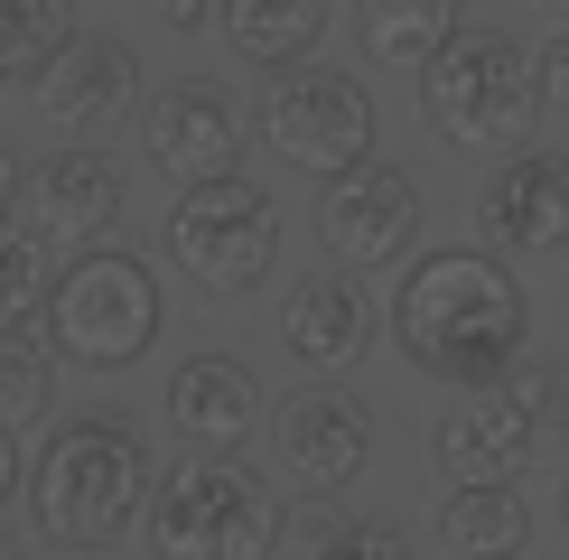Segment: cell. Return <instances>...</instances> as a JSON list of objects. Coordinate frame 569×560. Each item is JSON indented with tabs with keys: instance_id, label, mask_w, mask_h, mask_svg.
Listing matches in <instances>:
<instances>
[{
	"instance_id": "obj_1",
	"label": "cell",
	"mask_w": 569,
	"mask_h": 560,
	"mask_svg": "<svg viewBox=\"0 0 569 560\" xmlns=\"http://www.w3.org/2000/svg\"><path fill=\"white\" fill-rule=\"evenodd\" d=\"M392 346L448 392L513 383L532 364V290L495 243H430L392 280Z\"/></svg>"
},
{
	"instance_id": "obj_2",
	"label": "cell",
	"mask_w": 569,
	"mask_h": 560,
	"mask_svg": "<svg viewBox=\"0 0 569 560\" xmlns=\"http://www.w3.org/2000/svg\"><path fill=\"white\" fill-rule=\"evenodd\" d=\"M150 496H159L150 449H140V430L122 411L66 420L29 467V523L47 551H112L150 513Z\"/></svg>"
},
{
	"instance_id": "obj_3",
	"label": "cell",
	"mask_w": 569,
	"mask_h": 560,
	"mask_svg": "<svg viewBox=\"0 0 569 560\" xmlns=\"http://www.w3.org/2000/svg\"><path fill=\"white\" fill-rule=\"evenodd\" d=\"M38 327L76 373H131L159 346V327H169V290H159V271L140 262V252L93 243V252H76V262L57 271Z\"/></svg>"
},
{
	"instance_id": "obj_4",
	"label": "cell",
	"mask_w": 569,
	"mask_h": 560,
	"mask_svg": "<svg viewBox=\"0 0 569 560\" xmlns=\"http://www.w3.org/2000/svg\"><path fill=\"white\" fill-rule=\"evenodd\" d=\"M150 551L159 560H271L280 551V496L243 458H178L150 496Z\"/></svg>"
},
{
	"instance_id": "obj_5",
	"label": "cell",
	"mask_w": 569,
	"mask_h": 560,
	"mask_svg": "<svg viewBox=\"0 0 569 560\" xmlns=\"http://www.w3.org/2000/svg\"><path fill=\"white\" fill-rule=\"evenodd\" d=\"M420 112H430V131L458 140V150H495V140L532 131L541 57H523V38H505V29H458L430 66H420Z\"/></svg>"
},
{
	"instance_id": "obj_6",
	"label": "cell",
	"mask_w": 569,
	"mask_h": 560,
	"mask_svg": "<svg viewBox=\"0 0 569 560\" xmlns=\"http://www.w3.org/2000/svg\"><path fill=\"white\" fill-rule=\"evenodd\" d=\"M169 262L197 280L206 299H252L262 280L280 271V197L262 178H206V187H178L169 206Z\"/></svg>"
},
{
	"instance_id": "obj_7",
	"label": "cell",
	"mask_w": 569,
	"mask_h": 560,
	"mask_svg": "<svg viewBox=\"0 0 569 560\" xmlns=\"http://www.w3.org/2000/svg\"><path fill=\"white\" fill-rule=\"evenodd\" d=\"M373 131H383V112H373L365 76H346V66H290V76H271L262 140H271L280 169H299V178L327 187V178L365 169V159H383Z\"/></svg>"
},
{
	"instance_id": "obj_8",
	"label": "cell",
	"mask_w": 569,
	"mask_h": 560,
	"mask_svg": "<svg viewBox=\"0 0 569 560\" xmlns=\"http://www.w3.org/2000/svg\"><path fill=\"white\" fill-rule=\"evenodd\" d=\"M318 233H327V252H337L346 271H392V262H411V243H420V178L401 169V159H365V169L327 178Z\"/></svg>"
},
{
	"instance_id": "obj_9",
	"label": "cell",
	"mask_w": 569,
	"mask_h": 560,
	"mask_svg": "<svg viewBox=\"0 0 569 560\" xmlns=\"http://www.w3.org/2000/svg\"><path fill=\"white\" fill-rule=\"evenodd\" d=\"M532 458H541V411H532L523 373H513V383H486V392H458V402L439 411V430H430L439 486H467V477H523Z\"/></svg>"
},
{
	"instance_id": "obj_10",
	"label": "cell",
	"mask_w": 569,
	"mask_h": 560,
	"mask_svg": "<svg viewBox=\"0 0 569 560\" xmlns=\"http://www.w3.org/2000/svg\"><path fill=\"white\" fill-rule=\"evenodd\" d=\"M150 169L169 187H206V178H233L243 169V103L206 76H178L150 93Z\"/></svg>"
},
{
	"instance_id": "obj_11",
	"label": "cell",
	"mask_w": 569,
	"mask_h": 560,
	"mask_svg": "<svg viewBox=\"0 0 569 560\" xmlns=\"http://www.w3.org/2000/svg\"><path fill=\"white\" fill-rule=\"evenodd\" d=\"M19 224H38L57 252H93L122 224V169H112L93 140H66V150L29 159V178H19Z\"/></svg>"
},
{
	"instance_id": "obj_12",
	"label": "cell",
	"mask_w": 569,
	"mask_h": 560,
	"mask_svg": "<svg viewBox=\"0 0 569 560\" xmlns=\"http://www.w3.org/2000/svg\"><path fill=\"white\" fill-rule=\"evenodd\" d=\"M271 458L299 496H346L373 467V420L346 402V392H290L271 411Z\"/></svg>"
},
{
	"instance_id": "obj_13",
	"label": "cell",
	"mask_w": 569,
	"mask_h": 560,
	"mask_svg": "<svg viewBox=\"0 0 569 560\" xmlns=\"http://www.w3.org/2000/svg\"><path fill=\"white\" fill-rule=\"evenodd\" d=\"M477 224L505 262H551L569 252V150H523L486 178Z\"/></svg>"
},
{
	"instance_id": "obj_14",
	"label": "cell",
	"mask_w": 569,
	"mask_h": 560,
	"mask_svg": "<svg viewBox=\"0 0 569 560\" xmlns=\"http://www.w3.org/2000/svg\"><path fill=\"white\" fill-rule=\"evenodd\" d=\"M169 430H178L197 458H243L252 439L271 430V402H262V383H252V364H233V356H187V364L169 373Z\"/></svg>"
},
{
	"instance_id": "obj_15",
	"label": "cell",
	"mask_w": 569,
	"mask_h": 560,
	"mask_svg": "<svg viewBox=\"0 0 569 560\" xmlns=\"http://www.w3.org/2000/svg\"><path fill=\"white\" fill-rule=\"evenodd\" d=\"M29 93L47 112V131H112L131 112V47L112 29H76L57 57H47V76Z\"/></svg>"
},
{
	"instance_id": "obj_16",
	"label": "cell",
	"mask_w": 569,
	"mask_h": 560,
	"mask_svg": "<svg viewBox=\"0 0 569 560\" xmlns=\"http://www.w3.org/2000/svg\"><path fill=\"white\" fill-rule=\"evenodd\" d=\"M271 337H280V356L299 373H346L365 356V290L346 271H299L290 299H280V318H271Z\"/></svg>"
},
{
	"instance_id": "obj_17",
	"label": "cell",
	"mask_w": 569,
	"mask_h": 560,
	"mask_svg": "<svg viewBox=\"0 0 569 560\" xmlns=\"http://www.w3.org/2000/svg\"><path fill=\"white\" fill-rule=\"evenodd\" d=\"M439 542L458 560H523L532 542V504L513 477H467V486H439Z\"/></svg>"
},
{
	"instance_id": "obj_18",
	"label": "cell",
	"mask_w": 569,
	"mask_h": 560,
	"mask_svg": "<svg viewBox=\"0 0 569 560\" xmlns=\"http://www.w3.org/2000/svg\"><path fill=\"white\" fill-rule=\"evenodd\" d=\"M224 38L243 66H262V76H290V66L318 57L327 38V0H224Z\"/></svg>"
},
{
	"instance_id": "obj_19",
	"label": "cell",
	"mask_w": 569,
	"mask_h": 560,
	"mask_svg": "<svg viewBox=\"0 0 569 560\" xmlns=\"http://www.w3.org/2000/svg\"><path fill=\"white\" fill-rule=\"evenodd\" d=\"M467 29L458 0H355V47H365L373 66H430L448 38Z\"/></svg>"
},
{
	"instance_id": "obj_20",
	"label": "cell",
	"mask_w": 569,
	"mask_h": 560,
	"mask_svg": "<svg viewBox=\"0 0 569 560\" xmlns=\"http://www.w3.org/2000/svg\"><path fill=\"white\" fill-rule=\"evenodd\" d=\"M66 356L47 346V327H0V430H38L57 411Z\"/></svg>"
},
{
	"instance_id": "obj_21",
	"label": "cell",
	"mask_w": 569,
	"mask_h": 560,
	"mask_svg": "<svg viewBox=\"0 0 569 560\" xmlns=\"http://www.w3.org/2000/svg\"><path fill=\"white\" fill-rule=\"evenodd\" d=\"M66 38H76V0H0V84H38Z\"/></svg>"
},
{
	"instance_id": "obj_22",
	"label": "cell",
	"mask_w": 569,
	"mask_h": 560,
	"mask_svg": "<svg viewBox=\"0 0 569 560\" xmlns=\"http://www.w3.org/2000/svg\"><path fill=\"white\" fill-rule=\"evenodd\" d=\"M57 243H47L38 224H0V327H29L38 309H47V290H57Z\"/></svg>"
},
{
	"instance_id": "obj_23",
	"label": "cell",
	"mask_w": 569,
	"mask_h": 560,
	"mask_svg": "<svg viewBox=\"0 0 569 560\" xmlns=\"http://www.w3.org/2000/svg\"><path fill=\"white\" fill-rule=\"evenodd\" d=\"M308 560H411V542H401L392 523H308Z\"/></svg>"
},
{
	"instance_id": "obj_24",
	"label": "cell",
	"mask_w": 569,
	"mask_h": 560,
	"mask_svg": "<svg viewBox=\"0 0 569 560\" xmlns=\"http://www.w3.org/2000/svg\"><path fill=\"white\" fill-rule=\"evenodd\" d=\"M523 392L541 411V449H569V364L560 356H532L523 364Z\"/></svg>"
},
{
	"instance_id": "obj_25",
	"label": "cell",
	"mask_w": 569,
	"mask_h": 560,
	"mask_svg": "<svg viewBox=\"0 0 569 560\" xmlns=\"http://www.w3.org/2000/svg\"><path fill=\"white\" fill-rule=\"evenodd\" d=\"M150 19H159V29H178V38H197V29H216V19H224V0H150Z\"/></svg>"
},
{
	"instance_id": "obj_26",
	"label": "cell",
	"mask_w": 569,
	"mask_h": 560,
	"mask_svg": "<svg viewBox=\"0 0 569 560\" xmlns=\"http://www.w3.org/2000/svg\"><path fill=\"white\" fill-rule=\"evenodd\" d=\"M541 103H551V112H569V19H560V38L541 47Z\"/></svg>"
},
{
	"instance_id": "obj_27",
	"label": "cell",
	"mask_w": 569,
	"mask_h": 560,
	"mask_svg": "<svg viewBox=\"0 0 569 560\" xmlns=\"http://www.w3.org/2000/svg\"><path fill=\"white\" fill-rule=\"evenodd\" d=\"M19 477H29V458H19V430H0V504L19 496Z\"/></svg>"
},
{
	"instance_id": "obj_28",
	"label": "cell",
	"mask_w": 569,
	"mask_h": 560,
	"mask_svg": "<svg viewBox=\"0 0 569 560\" xmlns=\"http://www.w3.org/2000/svg\"><path fill=\"white\" fill-rule=\"evenodd\" d=\"M19 178H29V169H19V159H10V150H0V224H10V216H19Z\"/></svg>"
},
{
	"instance_id": "obj_29",
	"label": "cell",
	"mask_w": 569,
	"mask_h": 560,
	"mask_svg": "<svg viewBox=\"0 0 569 560\" xmlns=\"http://www.w3.org/2000/svg\"><path fill=\"white\" fill-rule=\"evenodd\" d=\"M560 532H569V467H560Z\"/></svg>"
},
{
	"instance_id": "obj_30",
	"label": "cell",
	"mask_w": 569,
	"mask_h": 560,
	"mask_svg": "<svg viewBox=\"0 0 569 560\" xmlns=\"http://www.w3.org/2000/svg\"><path fill=\"white\" fill-rule=\"evenodd\" d=\"M541 10H560V19H569V0H541Z\"/></svg>"
},
{
	"instance_id": "obj_31",
	"label": "cell",
	"mask_w": 569,
	"mask_h": 560,
	"mask_svg": "<svg viewBox=\"0 0 569 560\" xmlns=\"http://www.w3.org/2000/svg\"><path fill=\"white\" fill-rule=\"evenodd\" d=\"M0 560H10V542H0Z\"/></svg>"
}]
</instances>
